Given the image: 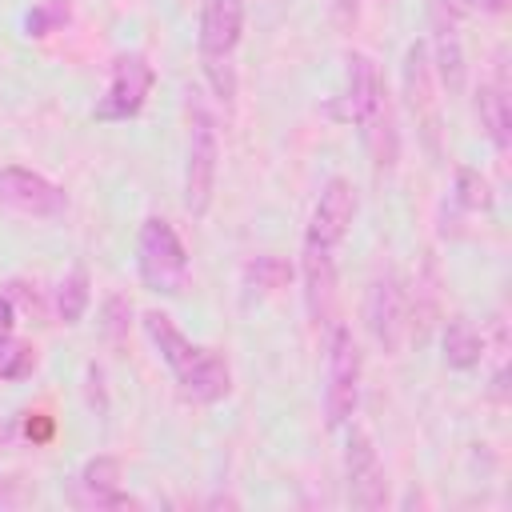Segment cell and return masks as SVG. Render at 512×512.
<instances>
[{
	"instance_id": "1",
	"label": "cell",
	"mask_w": 512,
	"mask_h": 512,
	"mask_svg": "<svg viewBox=\"0 0 512 512\" xmlns=\"http://www.w3.org/2000/svg\"><path fill=\"white\" fill-rule=\"evenodd\" d=\"M136 272L144 288L160 296H176L188 280V248L164 216H148L136 236Z\"/></svg>"
},
{
	"instance_id": "2",
	"label": "cell",
	"mask_w": 512,
	"mask_h": 512,
	"mask_svg": "<svg viewBox=\"0 0 512 512\" xmlns=\"http://www.w3.org/2000/svg\"><path fill=\"white\" fill-rule=\"evenodd\" d=\"M220 176V136L204 104H192L188 120V160H184V208L192 216H208Z\"/></svg>"
},
{
	"instance_id": "3",
	"label": "cell",
	"mask_w": 512,
	"mask_h": 512,
	"mask_svg": "<svg viewBox=\"0 0 512 512\" xmlns=\"http://www.w3.org/2000/svg\"><path fill=\"white\" fill-rule=\"evenodd\" d=\"M360 404V348L348 324H332L328 360H324V420L344 428Z\"/></svg>"
},
{
	"instance_id": "4",
	"label": "cell",
	"mask_w": 512,
	"mask_h": 512,
	"mask_svg": "<svg viewBox=\"0 0 512 512\" xmlns=\"http://www.w3.org/2000/svg\"><path fill=\"white\" fill-rule=\"evenodd\" d=\"M152 84H156V68L148 64V56H140V52H120V56L112 60V68H108V88H104V96L96 100L92 116L104 120V124H108V120H132V116H140V108L148 104Z\"/></svg>"
},
{
	"instance_id": "5",
	"label": "cell",
	"mask_w": 512,
	"mask_h": 512,
	"mask_svg": "<svg viewBox=\"0 0 512 512\" xmlns=\"http://www.w3.org/2000/svg\"><path fill=\"white\" fill-rule=\"evenodd\" d=\"M364 324L372 332V340L396 356L400 344L408 340V292L400 284L396 272H380L372 284H368V296H364Z\"/></svg>"
},
{
	"instance_id": "6",
	"label": "cell",
	"mask_w": 512,
	"mask_h": 512,
	"mask_svg": "<svg viewBox=\"0 0 512 512\" xmlns=\"http://www.w3.org/2000/svg\"><path fill=\"white\" fill-rule=\"evenodd\" d=\"M0 204L20 212V216L52 220L68 208V196L48 176H40L32 168H20V164H4L0 168Z\"/></svg>"
},
{
	"instance_id": "7",
	"label": "cell",
	"mask_w": 512,
	"mask_h": 512,
	"mask_svg": "<svg viewBox=\"0 0 512 512\" xmlns=\"http://www.w3.org/2000/svg\"><path fill=\"white\" fill-rule=\"evenodd\" d=\"M344 64H348V68H344V92H340V100L332 104V116L360 128L380 104H388V88H384L380 68H376V60H372L368 52H348Z\"/></svg>"
},
{
	"instance_id": "8",
	"label": "cell",
	"mask_w": 512,
	"mask_h": 512,
	"mask_svg": "<svg viewBox=\"0 0 512 512\" xmlns=\"http://www.w3.org/2000/svg\"><path fill=\"white\" fill-rule=\"evenodd\" d=\"M172 376H176L180 396L192 404H216L232 392V368H228L224 352L204 348V344H192L188 356L172 368Z\"/></svg>"
},
{
	"instance_id": "9",
	"label": "cell",
	"mask_w": 512,
	"mask_h": 512,
	"mask_svg": "<svg viewBox=\"0 0 512 512\" xmlns=\"http://www.w3.org/2000/svg\"><path fill=\"white\" fill-rule=\"evenodd\" d=\"M404 96H408V108L416 116V128L424 132L428 148L436 152V136H440V96H436V72H432V60H428V44L416 40L408 44L404 52Z\"/></svg>"
},
{
	"instance_id": "10",
	"label": "cell",
	"mask_w": 512,
	"mask_h": 512,
	"mask_svg": "<svg viewBox=\"0 0 512 512\" xmlns=\"http://www.w3.org/2000/svg\"><path fill=\"white\" fill-rule=\"evenodd\" d=\"M356 220V188L344 180V176H332L320 196H316V208H312V220H308V232H304V244H320V248H332L348 236Z\"/></svg>"
},
{
	"instance_id": "11",
	"label": "cell",
	"mask_w": 512,
	"mask_h": 512,
	"mask_svg": "<svg viewBox=\"0 0 512 512\" xmlns=\"http://www.w3.org/2000/svg\"><path fill=\"white\" fill-rule=\"evenodd\" d=\"M344 476H348V500L356 508H384L388 488H384V468L380 456L368 440V432H352L344 448Z\"/></svg>"
},
{
	"instance_id": "12",
	"label": "cell",
	"mask_w": 512,
	"mask_h": 512,
	"mask_svg": "<svg viewBox=\"0 0 512 512\" xmlns=\"http://www.w3.org/2000/svg\"><path fill=\"white\" fill-rule=\"evenodd\" d=\"M456 12L444 4V0H432L428 4V24H432V72L440 80L444 92H460L464 88V48H460V36H456Z\"/></svg>"
},
{
	"instance_id": "13",
	"label": "cell",
	"mask_w": 512,
	"mask_h": 512,
	"mask_svg": "<svg viewBox=\"0 0 512 512\" xmlns=\"http://www.w3.org/2000/svg\"><path fill=\"white\" fill-rule=\"evenodd\" d=\"M244 36V0H200V56L228 60Z\"/></svg>"
},
{
	"instance_id": "14",
	"label": "cell",
	"mask_w": 512,
	"mask_h": 512,
	"mask_svg": "<svg viewBox=\"0 0 512 512\" xmlns=\"http://www.w3.org/2000/svg\"><path fill=\"white\" fill-rule=\"evenodd\" d=\"M300 276H304V304H308L312 324H332V312H336V260H332V248L304 244Z\"/></svg>"
},
{
	"instance_id": "15",
	"label": "cell",
	"mask_w": 512,
	"mask_h": 512,
	"mask_svg": "<svg viewBox=\"0 0 512 512\" xmlns=\"http://www.w3.org/2000/svg\"><path fill=\"white\" fill-rule=\"evenodd\" d=\"M76 504H84V508H136V500L120 492V460L116 456H92L80 468Z\"/></svg>"
},
{
	"instance_id": "16",
	"label": "cell",
	"mask_w": 512,
	"mask_h": 512,
	"mask_svg": "<svg viewBox=\"0 0 512 512\" xmlns=\"http://www.w3.org/2000/svg\"><path fill=\"white\" fill-rule=\"evenodd\" d=\"M476 112H480V124H484V136L492 140V148H496V152H508V144H512V104H508L504 60H500L496 76L480 84V92H476Z\"/></svg>"
},
{
	"instance_id": "17",
	"label": "cell",
	"mask_w": 512,
	"mask_h": 512,
	"mask_svg": "<svg viewBox=\"0 0 512 512\" xmlns=\"http://www.w3.org/2000/svg\"><path fill=\"white\" fill-rule=\"evenodd\" d=\"M440 348H444V364L456 368V372H472L484 360V336L476 332V324L468 316H452L444 324Z\"/></svg>"
},
{
	"instance_id": "18",
	"label": "cell",
	"mask_w": 512,
	"mask_h": 512,
	"mask_svg": "<svg viewBox=\"0 0 512 512\" xmlns=\"http://www.w3.org/2000/svg\"><path fill=\"white\" fill-rule=\"evenodd\" d=\"M88 300H92V276L84 264H72L56 284V316L64 324H80L88 312Z\"/></svg>"
},
{
	"instance_id": "19",
	"label": "cell",
	"mask_w": 512,
	"mask_h": 512,
	"mask_svg": "<svg viewBox=\"0 0 512 512\" xmlns=\"http://www.w3.org/2000/svg\"><path fill=\"white\" fill-rule=\"evenodd\" d=\"M144 332H148V340H152V348L160 352V360L168 364V368H176L184 356H188V348H192V340L172 324V316L168 312H144Z\"/></svg>"
},
{
	"instance_id": "20",
	"label": "cell",
	"mask_w": 512,
	"mask_h": 512,
	"mask_svg": "<svg viewBox=\"0 0 512 512\" xmlns=\"http://www.w3.org/2000/svg\"><path fill=\"white\" fill-rule=\"evenodd\" d=\"M292 280V264L276 252H260L244 264V288L256 292V296H268V292H280L284 284Z\"/></svg>"
},
{
	"instance_id": "21",
	"label": "cell",
	"mask_w": 512,
	"mask_h": 512,
	"mask_svg": "<svg viewBox=\"0 0 512 512\" xmlns=\"http://www.w3.org/2000/svg\"><path fill=\"white\" fill-rule=\"evenodd\" d=\"M452 200L464 208V212H484L492 208V184L476 172V168H456V188H452Z\"/></svg>"
},
{
	"instance_id": "22",
	"label": "cell",
	"mask_w": 512,
	"mask_h": 512,
	"mask_svg": "<svg viewBox=\"0 0 512 512\" xmlns=\"http://www.w3.org/2000/svg\"><path fill=\"white\" fill-rule=\"evenodd\" d=\"M36 372V348L16 336H0V380H28Z\"/></svg>"
},
{
	"instance_id": "23",
	"label": "cell",
	"mask_w": 512,
	"mask_h": 512,
	"mask_svg": "<svg viewBox=\"0 0 512 512\" xmlns=\"http://www.w3.org/2000/svg\"><path fill=\"white\" fill-rule=\"evenodd\" d=\"M128 328H132V304H128V296H108L104 304H100V336L112 344V348H120L124 340H128Z\"/></svg>"
},
{
	"instance_id": "24",
	"label": "cell",
	"mask_w": 512,
	"mask_h": 512,
	"mask_svg": "<svg viewBox=\"0 0 512 512\" xmlns=\"http://www.w3.org/2000/svg\"><path fill=\"white\" fill-rule=\"evenodd\" d=\"M60 24H68V0H40V4L24 16V32H28L32 40L56 32Z\"/></svg>"
},
{
	"instance_id": "25",
	"label": "cell",
	"mask_w": 512,
	"mask_h": 512,
	"mask_svg": "<svg viewBox=\"0 0 512 512\" xmlns=\"http://www.w3.org/2000/svg\"><path fill=\"white\" fill-rule=\"evenodd\" d=\"M24 436H28L32 444H48V440L56 436V420H52L48 412H28V416H24Z\"/></svg>"
},
{
	"instance_id": "26",
	"label": "cell",
	"mask_w": 512,
	"mask_h": 512,
	"mask_svg": "<svg viewBox=\"0 0 512 512\" xmlns=\"http://www.w3.org/2000/svg\"><path fill=\"white\" fill-rule=\"evenodd\" d=\"M24 504V488L16 476H0V508H16Z\"/></svg>"
},
{
	"instance_id": "27",
	"label": "cell",
	"mask_w": 512,
	"mask_h": 512,
	"mask_svg": "<svg viewBox=\"0 0 512 512\" xmlns=\"http://www.w3.org/2000/svg\"><path fill=\"white\" fill-rule=\"evenodd\" d=\"M12 328H16V304L8 292H0V336H12Z\"/></svg>"
},
{
	"instance_id": "28",
	"label": "cell",
	"mask_w": 512,
	"mask_h": 512,
	"mask_svg": "<svg viewBox=\"0 0 512 512\" xmlns=\"http://www.w3.org/2000/svg\"><path fill=\"white\" fill-rule=\"evenodd\" d=\"M360 16V0H336V20L340 24H352Z\"/></svg>"
},
{
	"instance_id": "29",
	"label": "cell",
	"mask_w": 512,
	"mask_h": 512,
	"mask_svg": "<svg viewBox=\"0 0 512 512\" xmlns=\"http://www.w3.org/2000/svg\"><path fill=\"white\" fill-rule=\"evenodd\" d=\"M472 8H480V12H492V16H500V12H508V0H472Z\"/></svg>"
},
{
	"instance_id": "30",
	"label": "cell",
	"mask_w": 512,
	"mask_h": 512,
	"mask_svg": "<svg viewBox=\"0 0 512 512\" xmlns=\"http://www.w3.org/2000/svg\"><path fill=\"white\" fill-rule=\"evenodd\" d=\"M444 4H448L456 16H468V12H476V8H472V0H444Z\"/></svg>"
},
{
	"instance_id": "31",
	"label": "cell",
	"mask_w": 512,
	"mask_h": 512,
	"mask_svg": "<svg viewBox=\"0 0 512 512\" xmlns=\"http://www.w3.org/2000/svg\"><path fill=\"white\" fill-rule=\"evenodd\" d=\"M380 4H392V0H380Z\"/></svg>"
}]
</instances>
